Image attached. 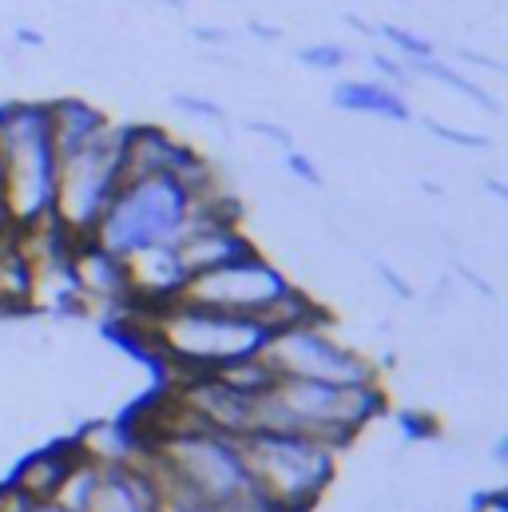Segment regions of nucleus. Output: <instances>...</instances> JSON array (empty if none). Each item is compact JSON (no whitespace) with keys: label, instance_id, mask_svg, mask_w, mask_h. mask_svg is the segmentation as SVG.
Here are the masks:
<instances>
[{"label":"nucleus","instance_id":"1","mask_svg":"<svg viewBox=\"0 0 508 512\" xmlns=\"http://www.w3.org/2000/svg\"><path fill=\"white\" fill-rule=\"evenodd\" d=\"M147 326L159 374L167 382H191V378H215L239 362L262 358L270 334L254 318H235L223 310L195 306L187 298H175L151 314L135 310Z\"/></svg>","mask_w":508,"mask_h":512},{"label":"nucleus","instance_id":"2","mask_svg":"<svg viewBox=\"0 0 508 512\" xmlns=\"http://www.w3.org/2000/svg\"><path fill=\"white\" fill-rule=\"evenodd\" d=\"M385 413H389V397H385L381 382L330 385L274 378L251 405L254 433H302V437L326 441L342 453L366 429H374Z\"/></svg>","mask_w":508,"mask_h":512},{"label":"nucleus","instance_id":"3","mask_svg":"<svg viewBox=\"0 0 508 512\" xmlns=\"http://www.w3.org/2000/svg\"><path fill=\"white\" fill-rule=\"evenodd\" d=\"M56 167L60 155L52 143L48 100H0V171L16 231L52 223Z\"/></svg>","mask_w":508,"mask_h":512},{"label":"nucleus","instance_id":"4","mask_svg":"<svg viewBox=\"0 0 508 512\" xmlns=\"http://www.w3.org/2000/svg\"><path fill=\"white\" fill-rule=\"evenodd\" d=\"M254 489L278 512H314L342 473V449L302 433H254L243 441Z\"/></svg>","mask_w":508,"mask_h":512},{"label":"nucleus","instance_id":"5","mask_svg":"<svg viewBox=\"0 0 508 512\" xmlns=\"http://www.w3.org/2000/svg\"><path fill=\"white\" fill-rule=\"evenodd\" d=\"M191 207L195 195L167 175L124 179L116 199L100 215L92 243H100L116 258H131L143 247H175L179 235L187 231Z\"/></svg>","mask_w":508,"mask_h":512},{"label":"nucleus","instance_id":"6","mask_svg":"<svg viewBox=\"0 0 508 512\" xmlns=\"http://www.w3.org/2000/svg\"><path fill=\"white\" fill-rule=\"evenodd\" d=\"M124 183V124H108L96 139L60 155L52 223L72 239H92L100 215Z\"/></svg>","mask_w":508,"mask_h":512},{"label":"nucleus","instance_id":"7","mask_svg":"<svg viewBox=\"0 0 508 512\" xmlns=\"http://www.w3.org/2000/svg\"><path fill=\"white\" fill-rule=\"evenodd\" d=\"M262 362L270 366L274 378H298V382H330V385H370L381 382L378 366L346 346L330 326H298L270 334Z\"/></svg>","mask_w":508,"mask_h":512},{"label":"nucleus","instance_id":"8","mask_svg":"<svg viewBox=\"0 0 508 512\" xmlns=\"http://www.w3.org/2000/svg\"><path fill=\"white\" fill-rule=\"evenodd\" d=\"M294 282L286 278V270L278 262L251 251V255L235 258L219 270H207V274H195L187 278L183 286V298L195 302V306H207V310H223V314H235V318H254L262 322V314L290 290Z\"/></svg>","mask_w":508,"mask_h":512},{"label":"nucleus","instance_id":"9","mask_svg":"<svg viewBox=\"0 0 508 512\" xmlns=\"http://www.w3.org/2000/svg\"><path fill=\"white\" fill-rule=\"evenodd\" d=\"M68 266H72L76 294L84 298L88 310H96V306L104 314H124V310H131V282H127L124 258L104 251L92 239H80V243H72Z\"/></svg>","mask_w":508,"mask_h":512},{"label":"nucleus","instance_id":"10","mask_svg":"<svg viewBox=\"0 0 508 512\" xmlns=\"http://www.w3.org/2000/svg\"><path fill=\"white\" fill-rule=\"evenodd\" d=\"M127 282H131V310H159L175 298H183L187 270L175 255V247H143L131 258H124Z\"/></svg>","mask_w":508,"mask_h":512},{"label":"nucleus","instance_id":"11","mask_svg":"<svg viewBox=\"0 0 508 512\" xmlns=\"http://www.w3.org/2000/svg\"><path fill=\"white\" fill-rule=\"evenodd\" d=\"M84 512H159V489L139 461L104 465Z\"/></svg>","mask_w":508,"mask_h":512},{"label":"nucleus","instance_id":"12","mask_svg":"<svg viewBox=\"0 0 508 512\" xmlns=\"http://www.w3.org/2000/svg\"><path fill=\"white\" fill-rule=\"evenodd\" d=\"M72 457H76V441H72V437H68V441H52V445L36 449L32 457H24L8 481H12L28 501H56L60 481H64Z\"/></svg>","mask_w":508,"mask_h":512},{"label":"nucleus","instance_id":"13","mask_svg":"<svg viewBox=\"0 0 508 512\" xmlns=\"http://www.w3.org/2000/svg\"><path fill=\"white\" fill-rule=\"evenodd\" d=\"M334 108L354 112V116H378L389 124H409L413 120L409 100L397 88L381 84V80H338L334 84Z\"/></svg>","mask_w":508,"mask_h":512},{"label":"nucleus","instance_id":"14","mask_svg":"<svg viewBox=\"0 0 508 512\" xmlns=\"http://www.w3.org/2000/svg\"><path fill=\"white\" fill-rule=\"evenodd\" d=\"M48 124H52L56 155H64V151H76L88 139H96L112 120L80 96H60V100H48Z\"/></svg>","mask_w":508,"mask_h":512},{"label":"nucleus","instance_id":"15","mask_svg":"<svg viewBox=\"0 0 508 512\" xmlns=\"http://www.w3.org/2000/svg\"><path fill=\"white\" fill-rule=\"evenodd\" d=\"M405 72H413V76H429V80H437V84H445V88H453V92H461L465 100H473V104H481L485 112H501L497 108V100L477 84V80H469L461 68H449V64H441L437 56H429V60H413V64H405Z\"/></svg>","mask_w":508,"mask_h":512},{"label":"nucleus","instance_id":"16","mask_svg":"<svg viewBox=\"0 0 508 512\" xmlns=\"http://www.w3.org/2000/svg\"><path fill=\"white\" fill-rule=\"evenodd\" d=\"M374 36H385L389 44H393V52L401 56V64H413V60H429V56H437V48L425 40V36H417V32H409V28H401V24H374Z\"/></svg>","mask_w":508,"mask_h":512},{"label":"nucleus","instance_id":"17","mask_svg":"<svg viewBox=\"0 0 508 512\" xmlns=\"http://www.w3.org/2000/svg\"><path fill=\"white\" fill-rule=\"evenodd\" d=\"M298 64H306L314 72H338V68L350 64V48H342V44H306V48H298Z\"/></svg>","mask_w":508,"mask_h":512},{"label":"nucleus","instance_id":"18","mask_svg":"<svg viewBox=\"0 0 508 512\" xmlns=\"http://www.w3.org/2000/svg\"><path fill=\"white\" fill-rule=\"evenodd\" d=\"M171 104L191 116V120H203V124H227V108L219 100H207V96H191V92H175Z\"/></svg>","mask_w":508,"mask_h":512},{"label":"nucleus","instance_id":"19","mask_svg":"<svg viewBox=\"0 0 508 512\" xmlns=\"http://www.w3.org/2000/svg\"><path fill=\"white\" fill-rule=\"evenodd\" d=\"M425 128L433 131V139H441V143H453V147H461V151H489V147H493V139H489V135L449 128V124H441V120H425Z\"/></svg>","mask_w":508,"mask_h":512},{"label":"nucleus","instance_id":"20","mask_svg":"<svg viewBox=\"0 0 508 512\" xmlns=\"http://www.w3.org/2000/svg\"><path fill=\"white\" fill-rule=\"evenodd\" d=\"M286 171H290L294 179H302L306 187H326V179H322L318 163H314L310 155H302L298 147H290V151H286Z\"/></svg>","mask_w":508,"mask_h":512},{"label":"nucleus","instance_id":"21","mask_svg":"<svg viewBox=\"0 0 508 512\" xmlns=\"http://www.w3.org/2000/svg\"><path fill=\"white\" fill-rule=\"evenodd\" d=\"M370 64L378 68L381 84H389V88H401V84L409 80V72H405V64H401L397 56H381V52H374V56H370Z\"/></svg>","mask_w":508,"mask_h":512},{"label":"nucleus","instance_id":"22","mask_svg":"<svg viewBox=\"0 0 508 512\" xmlns=\"http://www.w3.org/2000/svg\"><path fill=\"white\" fill-rule=\"evenodd\" d=\"M374 270H378V278L389 286V290H393V294H397V298H401V302H409V298H413V286H409V282H405V278H401V274H397L389 262H381V258H378V262H374Z\"/></svg>","mask_w":508,"mask_h":512},{"label":"nucleus","instance_id":"23","mask_svg":"<svg viewBox=\"0 0 508 512\" xmlns=\"http://www.w3.org/2000/svg\"><path fill=\"white\" fill-rule=\"evenodd\" d=\"M247 128L258 131V135H266V139H270V143H278L282 151H290V147H294V135H290V128H282V124H270V120H251Z\"/></svg>","mask_w":508,"mask_h":512},{"label":"nucleus","instance_id":"24","mask_svg":"<svg viewBox=\"0 0 508 512\" xmlns=\"http://www.w3.org/2000/svg\"><path fill=\"white\" fill-rule=\"evenodd\" d=\"M191 36H195L199 44H211V48L231 44V32H227V28H219V24H191Z\"/></svg>","mask_w":508,"mask_h":512},{"label":"nucleus","instance_id":"25","mask_svg":"<svg viewBox=\"0 0 508 512\" xmlns=\"http://www.w3.org/2000/svg\"><path fill=\"white\" fill-rule=\"evenodd\" d=\"M473 512H508V497L501 489H485V493L473 501Z\"/></svg>","mask_w":508,"mask_h":512},{"label":"nucleus","instance_id":"26","mask_svg":"<svg viewBox=\"0 0 508 512\" xmlns=\"http://www.w3.org/2000/svg\"><path fill=\"white\" fill-rule=\"evenodd\" d=\"M465 64H481V68H489V72H501V60H493V56H485V52H473V48H461L457 52Z\"/></svg>","mask_w":508,"mask_h":512},{"label":"nucleus","instance_id":"27","mask_svg":"<svg viewBox=\"0 0 508 512\" xmlns=\"http://www.w3.org/2000/svg\"><path fill=\"white\" fill-rule=\"evenodd\" d=\"M251 32L258 40H266V44H278V36H282V28L278 24H266V20H251Z\"/></svg>","mask_w":508,"mask_h":512},{"label":"nucleus","instance_id":"28","mask_svg":"<svg viewBox=\"0 0 508 512\" xmlns=\"http://www.w3.org/2000/svg\"><path fill=\"white\" fill-rule=\"evenodd\" d=\"M16 44H20V48H40L44 36H40L36 28H28V24H20V28H16Z\"/></svg>","mask_w":508,"mask_h":512},{"label":"nucleus","instance_id":"29","mask_svg":"<svg viewBox=\"0 0 508 512\" xmlns=\"http://www.w3.org/2000/svg\"><path fill=\"white\" fill-rule=\"evenodd\" d=\"M16 227H12V215H8V203H4V171H0V239L4 235H12Z\"/></svg>","mask_w":508,"mask_h":512},{"label":"nucleus","instance_id":"30","mask_svg":"<svg viewBox=\"0 0 508 512\" xmlns=\"http://www.w3.org/2000/svg\"><path fill=\"white\" fill-rule=\"evenodd\" d=\"M342 20H346V24H350V28H358V32H366V36H374V24H370V20H362V16H358V12H346V16H342Z\"/></svg>","mask_w":508,"mask_h":512},{"label":"nucleus","instance_id":"31","mask_svg":"<svg viewBox=\"0 0 508 512\" xmlns=\"http://www.w3.org/2000/svg\"><path fill=\"white\" fill-rule=\"evenodd\" d=\"M24 512H68V509H60L56 501H28V505H24Z\"/></svg>","mask_w":508,"mask_h":512},{"label":"nucleus","instance_id":"32","mask_svg":"<svg viewBox=\"0 0 508 512\" xmlns=\"http://www.w3.org/2000/svg\"><path fill=\"white\" fill-rule=\"evenodd\" d=\"M159 4H167V8H175V12H183V8H187V0H159Z\"/></svg>","mask_w":508,"mask_h":512}]
</instances>
